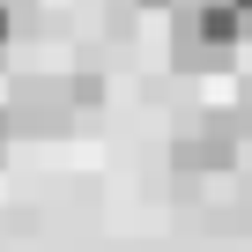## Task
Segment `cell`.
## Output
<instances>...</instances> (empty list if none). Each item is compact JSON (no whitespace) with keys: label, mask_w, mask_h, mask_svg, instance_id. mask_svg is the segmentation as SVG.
I'll list each match as a JSON object with an SVG mask.
<instances>
[{"label":"cell","mask_w":252,"mask_h":252,"mask_svg":"<svg viewBox=\"0 0 252 252\" xmlns=\"http://www.w3.org/2000/svg\"><path fill=\"white\" fill-rule=\"evenodd\" d=\"M245 37H252V8L245 0H186V8H171V60L186 74L193 67H222Z\"/></svg>","instance_id":"6da1fadb"},{"label":"cell","mask_w":252,"mask_h":252,"mask_svg":"<svg viewBox=\"0 0 252 252\" xmlns=\"http://www.w3.org/2000/svg\"><path fill=\"white\" fill-rule=\"evenodd\" d=\"M8 111H15V134L30 141H52L82 119V96H74V74H30L8 89Z\"/></svg>","instance_id":"7a4b0ae2"},{"label":"cell","mask_w":252,"mask_h":252,"mask_svg":"<svg viewBox=\"0 0 252 252\" xmlns=\"http://www.w3.org/2000/svg\"><path fill=\"white\" fill-rule=\"evenodd\" d=\"M141 8H186V0H141Z\"/></svg>","instance_id":"3957f363"}]
</instances>
